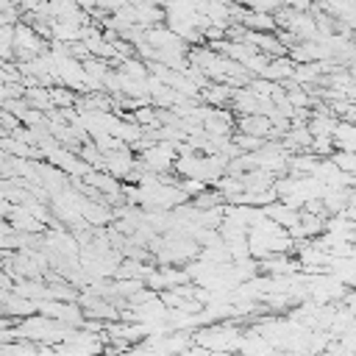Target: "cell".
<instances>
[{
	"label": "cell",
	"mask_w": 356,
	"mask_h": 356,
	"mask_svg": "<svg viewBox=\"0 0 356 356\" xmlns=\"http://www.w3.org/2000/svg\"><path fill=\"white\" fill-rule=\"evenodd\" d=\"M6 220H8V225H11L14 231H25V234H44V231H47V225L39 222L22 203H11Z\"/></svg>",
	"instance_id": "6da1fadb"
},
{
	"label": "cell",
	"mask_w": 356,
	"mask_h": 356,
	"mask_svg": "<svg viewBox=\"0 0 356 356\" xmlns=\"http://www.w3.org/2000/svg\"><path fill=\"white\" fill-rule=\"evenodd\" d=\"M270 128H273V122L267 114H236V131H242V134H253V136L267 139Z\"/></svg>",
	"instance_id": "7a4b0ae2"
},
{
	"label": "cell",
	"mask_w": 356,
	"mask_h": 356,
	"mask_svg": "<svg viewBox=\"0 0 356 356\" xmlns=\"http://www.w3.org/2000/svg\"><path fill=\"white\" fill-rule=\"evenodd\" d=\"M134 8H136V25H142V28H150V25H161L164 22V6L161 3H153V0H139V3H134Z\"/></svg>",
	"instance_id": "3957f363"
},
{
	"label": "cell",
	"mask_w": 356,
	"mask_h": 356,
	"mask_svg": "<svg viewBox=\"0 0 356 356\" xmlns=\"http://www.w3.org/2000/svg\"><path fill=\"white\" fill-rule=\"evenodd\" d=\"M231 92H234V86L220 83V81H209V83L200 89V100H203L206 106H228V103H231Z\"/></svg>",
	"instance_id": "277c9868"
},
{
	"label": "cell",
	"mask_w": 356,
	"mask_h": 356,
	"mask_svg": "<svg viewBox=\"0 0 356 356\" xmlns=\"http://www.w3.org/2000/svg\"><path fill=\"white\" fill-rule=\"evenodd\" d=\"M292 70H295V61L284 53V56H273L270 61H267V70H264V75L261 78H267V81H286V78H292Z\"/></svg>",
	"instance_id": "5b68a950"
},
{
	"label": "cell",
	"mask_w": 356,
	"mask_h": 356,
	"mask_svg": "<svg viewBox=\"0 0 356 356\" xmlns=\"http://www.w3.org/2000/svg\"><path fill=\"white\" fill-rule=\"evenodd\" d=\"M248 31H275V19L270 11H253V8H245L242 19H239Z\"/></svg>",
	"instance_id": "8992f818"
},
{
	"label": "cell",
	"mask_w": 356,
	"mask_h": 356,
	"mask_svg": "<svg viewBox=\"0 0 356 356\" xmlns=\"http://www.w3.org/2000/svg\"><path fill=\"white\" fill-rule=\"evenodd\" d=\"M25 100H28V106H33V108H39V111H50V108H56L53 106V100H50V92H47V86H25Z\"/></svg>",
	"instance_id": "52a82bcc"
},
{
	"label": "cell",
	"mask_w": 356,
	"mask_h": 356,
	"mask_svg": "<svg viewBox=\"0 0 356 356\" xmlns=\"http://www.w3.org/2000/svg\"><path fill=\"white\" fill-rule=\"evenodd\" d=\"M117 70L120 72H125V75H131V78H147L150 75V70H147V61L145 58H139V56H128V58H120L117 61Z\"/></svg>",
	"instance_id": "ba28073f"
},
{
	"label": "cell",
	"mask_w": 356,
	"mask_h": 356,
	"mask_svg": "<svg viewBox=\"0 0 356 356\" xmlns=\"http://www.w3.org/2000/svg\"><path fill=\"white\" fill-rule=\"evenodd\" d=\"M47 92H50V100H53L56 108H70L78 100V92L64 86V83H53V86H47Z\"/></svg>",
	"instance_id": "9c48e42d"
},
{
	"label": "cell",
	"mask_w": 356,
	"mask_h": 356,
	"mask_svg": "<svg viewBox=\"0 0 356 356\" xmlns=\"http://www.w3.org/2000/svg\"><path fill=\"white\" fill-rule=\"evenodd\" d=\"M298 225H300V234L312 239V236H317V234H323V231H325V217H323V214H312V211H303V209H300V222H298Z\"/></svg>",
	"instance_id": "30bf717a"
},
{
	"label": "cell",
	"mask_w": 356,
	"mask_h": 356,
	"mask_svg": "<svg viewBox=\"0 0 356 356\" xmlns=\"http://www.w3.org/2000/svg\"><path fill=\"white\" fill-rule=\"evenodd\" d=\"M131 117H134V122L142 125V128H153V125H159V120H156V106H153V103H145V106L134 108Z\"/></svg>",
	"instance_id": "8fae6325"
},
{
	"label": "cell",
	"mask_w": 356,
	"mask_h": 356,
	"mask_svg": "<svg viewBox=\"0 0 356 356\" xmlns=\"http://www.w3.org/2000/svg\"><path fill=\"white\" fill-rule=\"evenodd\" d=\"M0 58L14 61V25H0Z\"/></svg>",
	"instance_id": "7c38bea8"
},
{
	"label": "cell",
	"mask_w": 356,
	"mask_h": 356,
	"mask_svg": "<svg viewBox=\"0 0 356 356\" xmlns=\"http://www.w3.org/2000/svg\"><path fill=\"white\" fill-rule=\"evenodd\" d=\"M44 111H39V108H33V106H28L22 114H19V122L25 125V128H39V125H44Z\"/></svg>",
	"instance_id": "4fadbf2b"
},
{
	"label": "cell",
	"mask_w": 356,
	"mask_h": 356,
	"mask_svg": "<svg viewBox=\"0 0 356 356\" xmlns=\"http://www.w3.org/2000/svg\"><path fill=\"white\" fill-rule=\"evenodd\" d=\"M0 125H3V128H6L8 134H11V131H17V128H19L22 122H19V117H17V114H11V111L0 108Z\"/></svg>",
	"instance_id": "5bb4252c"
},
{
	"label": "cell",
	"mask_w": 356,
	"mask_h": 356,
	"mask_svg": "<svg viewBox=\"0 0 356 356\" xmlns=\"http://www.w3.org/2000/svg\"><path fill=\"white\" fill-rule=\"evenodd\" d=\"M122 3H125V0H100L97 6H100V8H106L108 14H114V11H117V8L122 6Z\"/></svg>",
	"instance_id": "9a60e30c"
},
{
	"label": "cell",
	"mask_w": 356,
	"mask_h": 356,
	"mask_svg": "<svg viewBox=\"0 0 356 356\" xmlns=\"http://www.w3.org/2000/svg\"><path fill=\"white\" fill-rule=\"evenodd\" d=\"M278 3L292 6V8H300V11H309V6H312V0H278Z\"/></svg>",
	"instance_id": "2e32d148"
},
{
	"label": "cell",
	"mask_w": 356,
	"mask_h": 356,
	"mask_svg": "<svg viewBox=\"0 0 356 356\" xmlns=\"http://www.w3.org/2000/svg\"><path fill=\"white\" fill-rule=\"evenodd\" d=\"M8 97H11V92H8V83H0V106H3Z\"/></svg>",
	"instance_id": "e0dca14e"
},
{
	"label": "cell",
	"mask_w": 356,
	"mask_h": 356,
	"mask_svg": "<svg viewBox=\"0 0 356 356\" xmlns=\"http://www.w3.org/2000/svg\"><path fill=\"white\" fill-rule=\"evenodd\" d=\"M72 3H78L83 11H92L95 8V0H72Z\"/></svg>",
	"instance_id": "ac0fdd59"
},
{
	"label": "cell",
	"mask_w": 356,
	"mask_h": 356,
	"mask_svg": "<svg viewBox=\"0 0 356 356\" xmlns=\"http://www.w3.org/2000/svg\"><path fill=\"white\" fill-rule=\"evenodd\" d=\"M312 3H323V0H312Z\"/></svg>",
	"instance_id": "d6986e66"
}]
</instances>
